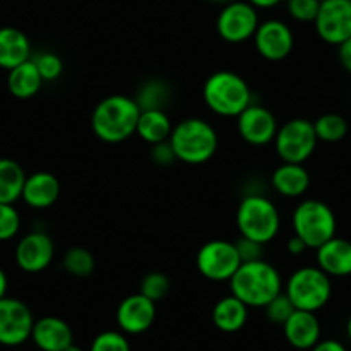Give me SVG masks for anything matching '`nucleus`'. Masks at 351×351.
Instances as JSON below:
<instances>
[{"label":"nucleus","mask_w":351,"mask_h":351,"mask_svg":"<svg viewBox=\"0 0 351 351\" xmlns=\"http://www.w3.org/2000/svg\"><path fill=\"white\" fill-rule=\"evenodd\" d=\"M229 289L248 308H263L282 293V278L267 260L243 262L229 279Z\"/></svg>","instance_id":"obj_1"},{"label":"nucleus","mask_w":351,"mask_h":351,"mask_svg":"<svg viewBox=\"0 0 351 351\" xmlns=\"http://www.w3.org/2000/svg\"><path fill=\"white\" fill-rule=\"evenodd\" d=\"M140 112L133 97L114 93L100 100L93 109L92 130L104 143H123L136 134Z\"/></svg>","instance_id":"obj_2"},{"label":"nucleus","mask_w":351,"mask_h":351,"mask_svg":"<svg viewBox=\"0 0 351 351\" xmlns=\"http://www.w3.org/2000/svg\"><path fill=\"white\" fill-rule=\"evenodd\" d=\"M169 143L178 160L200 165L215 155L219 148V134L215 128L202 117H186L172 128Z\"/></svg>","instance_id":"obj_3"},{"label":"nucleus","mask_w":351,"mask_h":351,"mask_svg":"<svg viewBox=\"0 0 351 351\" xmlns=\"http://www.w3.org/2000/svg\"><path fill=\"white\" fill-rule=\"evenodd\" d=\"M204 100L221 117H238L253 104L248 83L232 71H217L205 80Z\"/></svg>","instance_id":"obj_4"},{"label":"nucleus","mask_w":351,"mask_h":351,"mask_svg":"<svg viewBox=\"0 0 351 351\" xmlns=\"http://www.w3.org/2000/svg\"><path fill=\"white\" fill-rule=\"evenodd\" d=\"M236 226L243 238L265 246L281 231V215L267 197L246 195L236 210Z\"/></svg>","instance_id":"obj_5"},{"label":"nucleus","mask_w":351,"mask_h":351,"mask_svg":"<svg viewBox=\"0 0 351 351\" xmlns=\"http://www.w3.org/2000/svg\"><path fill=\"white\" fill-rule=\"evenodd\" d=\"M293 234L298 236L306 248L317 250L336 236L337 221L332 208L320 200H303L291 215Z\"/></svg>","instance_id":"obj_6"},{"label":"nucleus","mask_w":351,"mask_h":351,"mask_svg":"<svg viewBox=\"0 0 351 351\" xmlns=\"http://www.w3.org/2000/svg\"><path fill=\"white\" fill-rule=\"evenodd\" d=\"M285 293L296 310L315 313L329 303L332 282L329 276L319 267L305 265L289 276Z\"/></svg>","instance_id":"obj_7"},{"label":"nucleus","mask_w":351,"mask_h":351,"mask_svg":"<svg viewBox=\"0 0 351 351\" xmlns=\"http://www.w3.org/2000/svg\"><path fill=\"white\" fill-rule=\"evenodd\" d=\"M272 143H274L276 154L282 162L303 164L313 155L319 140H317L312 121L295 117L279 126Z\"/></svg>","instance_id":"obj_8"},{"label":"nucleus","mask_w":351,"mask_h":351,"mask_svg":"<svg viewBox=\"0 0 351 351\" xmlns=\"http://www.w3.org/2000/svg\"><path fill=\"white\" fill-rule=\"evenodd\" d=\"M241 263L236 245L226 239L207 241L197 253L198 272L214 282H229Z\"/></svg>","instance_id":"obj_9"},{"label":"nucleus","mask_w":351,"mask_h":351,"mask_svg":"<svg viewBox=\"0 0 351 351\" xmlns=\"http://www.w3.org/2000/svg\"><path fill=\"white\" fill-rule=\"evenodd\" d=\"M258 11L250 2L232 0L217 16V33L224 42L243 43L253 38L258 28Z\"/></svg>","instance_id":"obj_10"},{"label":"nucleus","mask_w":351,"mask_h":351,"mask_svg":"<svg viewBox=\"0 0 351 351\" xmlns=\"http://www.w3.org/2000/svg\"><path fill=\"white\" fill-rule=\"evenodd\" d=\"M35 317L32 308L18 298L0 300V344L2 346H19L32 339Z\"/></svg>","instance_id":"obj_11"},{"label":"nucleus","mask_w":351,"mask_h":351,"mask_svg":"<svg viewBox=\"0 0 351 351\" xmlns=\"http://www.w3.org/2000/svg\"><path fill=\"white\" fill-rule=\"evenodd\" d=\"M313 25L322 42L339 47L351 38V0H322Z\"/></svg>","instance_id":"obj_12"},{"label":"nucleus","mask_w":351,"mask_h":351,"mask_svg":"<svg viewBox=\"0 0 351 351\" xmlns=\"http://www.w3.org/2000/svg\"><path fill=\"white\" fill-rule=\"evenodd\" d=\"M236 119L238 134L253 147H265L272 143L278 134L279 124L276 116L272 110L258 104H250Z\"/></svg>","instance_id":"obj_13"},{"label":"nucleus","mask_w":351,"mask_h":351,"mask_svg":"<svg viewBox=\"0 0 351 351\" xmlns=\"http://www.w3.org/2000/svg\"><path fill=\"white\" fill-rule=\"evenodd\" d=\"M253 43L260 56L271 62L285 60L295 47L291 28L281 19H267L260 23L253 35Z\"/></svg>","instance_id":"obj_14"},{"label":"nucleus","mask_w":351,"mask_h":351,"mask_svg":"<svg viewBox=\"0 0 351 351\" xmlns=\"http://www.w3.org/2000/svg\"><path fill=\"white\" fill-rule=\"evenodd\" d=\"M14 256L21 271L28 274H38L52 263L56 256V245L47 232L32 231L19 239Z\"/></svg>","instance_id":"obj_15"},{"label":"nucleus","mask_w":351,"mask_h":351,"mask_svg":"<svg viewBox=\"0 0 351 351\" xmlns=\"http://www.w3.org/2000/svg\"><path fill=\"white\" fill-rule=\"evenodd\" d=\"M157 315V303L143 296L141 293L126 296L119 303L116 312V322L121 332L124 334H143L155 322Z\"/></svg>","instance_id":"obj_16"},{"label":"nucleus","mask_w":351,"mask_h":351,"mask_svg":"<svg viewBox=\"0 0 351 351\" xmlns=\"http://www.w3.org/2000/svg\"><path fill=\"white\" fill-rule=\"evenodd\" d=\"M32 341L40 351H64L74 343V334L66 320L47 315L35 320Z\"/></svg>","instance_id":"obj_17"},{"label":"nucleus","mask_w":351,"mask_h":351,"mask_svg":"<svg viewBox=\"0 0 351 351\" xmlns=\"http://www.w3.org/2000/svg\"><path fill=\"white\" fill-rule=\"evenodd\" d=\"M59 195L60 183L57 180V176H53L52 172L38 171L26 176L21 200L28 207L43 210V208L52 207L59 200Z\"/></svg>","instance_id":"obj_18"},{"label":"nucleus","mask_w":351,"mask_h":351,"mask_svg":"<svg viewBox=\"0 0 351 351\" xmlns=\"http://www.w3.org/2000/svg\"><path fill=\"white\" fill-rule=\"evenodd\" d=\"M317 267L329 278L351 276V241L344 238H330L317 248Z\"/></svg>","instance_id":"obj_19"},{"label":"nucleus","mask_w":351,"mask_h":351,"mask_svg":"<svg viewBox=\"0 0 351 351\" xmlns=\"http://www.w3.org/2000/svg\"><path fill=\"white\" fill-rule=\"evenodd\" d=\"M285 337L296 350H312L320 341V322L313 312L295 310L282 324Z\"/></svg>","instance_id":"obj_20"},{"label":"nucleus","mask_w":351,"mask_h":351,"mask_svg":"<svg viewBox=\"0 0 351 351\" xmlns=\"http://www.w3.org/2000/svg\"><path fill=\"white\" fill-rule=\"evenodd\" d=\"M32 59L29 38L18 28H0V69L11 71L19 64Z\"/></svg>","instance_id":"obj_21"},{"label":"nucleus","mask_w":351,"mask_h":351,"mask_svg":"<svg viewBox=\"0 0 351 351\" xmlns=\"http://www.w3.org/2000/svg\"><path fill=\"white\" fill-rule=\"evenodd\" d=\"M272 188L286 198H298L308 191L310 174L303 164L282 162L272 172Z\"/></svg>","instance_id":"obj_22"},{"label":"nucleus","mask_w":351,"mask_h":351,"mask_svg":"<svg viewBox=\"0 0 351 351\" xmlns=\"http://www.w3.org/2000/svg\"><path fill=\"white\" fill-rule=\"evenodd\" d=\"M248 306L236 296L228 295L212 308V322L222 332H238L248 320Z\"/></svg>","instance_id":"obj_23"},{"label":"nucleus","mask_w":351,"mask_h":351,"mask_svg":"<svg viewBox=\"0 0 351 351\" xmlns=\"http://www.w3.org/2000/svg\"><path fill=\"white\" fill-rule=\"evenodd\" d=\"M8 88L12 97L19 100L33 99L40 92V88L45 81L40 76L33 59L19 64L14 69L8 71Z\"/></svg>","instance_id":"obj_24"},{"label":"nucleus","mask_w":351,"mask_h":351,"mask_svg":"<svg viewBox=\"0 0 351 351\" xmlns=\"http://www.w3.org/2000/svg\"><path fill=\"white\" fill-rule=\"evenodd\" d=\"M172 123L165 110H141L138 117L136 134L152 147V145L162 143L171 138Z\"/></svg>","instance_id":"obj_25"},{"label":"nucleus","mask_w":351,"mask_h":351,"mask_svg":"<svg viewBox=\"0 0 351 351\" xmlns=\"http://www.w3.org/2000/svg\"><path fill=\"white\" fill-rule=\"evenodd\" d=\"M26 172L19 162L0 158V204H16L23 195Z\"/></svg>","instance_id":"obj_26"},{"label":"nucleus","mask_w":351,"mask_h":351,"mask_svg":"<svg viewBox=\"0 0 351 351\" xmlns=\"http://www.w3.org/2000/svg\"><path fill=\"white\" fill-rule=\"evenodd\" d=\"M171 95L172 90L167 81L160 80V77H152L138 88L136 95L133 99L140 107V110H165Z\"/></svg>","instance_id":"obj_27"},{"label":"nucleus","mask_w":351,"mask_h":351,"mask_svg":"<svg viewBox=\"0 0 351 351\" xmlns=\"http://www.w3.org/2000/svg\"><path fill=\"white\" fill-rule=\"evenodd\" d=\"M62 267L73 278H90L95 271V256L84 246H73L64 253Z\"/></svg>","instance_id":"obj_28"},{"label":"nucleus","mask_w":351,"mask_h":351,"mask_svg":"<svg viewBox=\"0 0 351 351\" xmlns=\"http://www.w3.org/2000/svg\"><path fill=\"white\" fill-rule=\"evenodd\" d=\"M317 140L326 143H337L348 134V121L341 114H322L319 119L313 121Z\"/></svg>","instance_id":"obj_29"},{"label":"nucleus","mask_w":351,"mask_h":351,"mask_svg":"<svg viewBox=\"0 0 351 351\" xmlns=\"http://www.w3.org/2000/svg\"><path fill=\"white\" fill-rule=\"evenodd\" d=\"M169 289H171V279H169L164 272H148V274L141 279L140 293L155 303L164 300L165 296H167Z\"/></svg>","instance_id":"obj_30"},{"label":"nucleus","mask_w":351,"mask_h":351,"mask_svg":"<svg viewBox=\"0 0 351 351\" xmlns=\"http://www.w3.org/2000/svg\"><path fill=\"white\" fill-rule=\"evenodd\" d=\"M90 351H131L126 334L121 330H104L92 341Z\"/></svg>","instance_id":"obj_31"},{"label":"nucleus","mask_w":351,"mask_h":351,"mask_svg":"<svg viewBox=\"0 0 351 351\" xmlns=\"http://www.w3.org/2000/svg\"><path fill=\"white\" fill-rule=\"evenodd\" d=\"M21 229V215L14 204H0V241H9Z\"/></svg>","instance_id":"obj_32"},{"label":"nucleus","mask_w":351,"mask_h":351,"mask_svg":"<svg viewBox=\"0 0 351 351\" xmlns=\"http://www.w3.org/2000/svg\"><path fill=\"white\" fill-rule=\"evenodd\" d=\"M36 69L43 81H56L62 76L64 62L57 53L53 52H42L33 59Z\"/></svg>","instance_id":"obj_33"},{"label":"nucleus","mask_w":351,"mask_h":351,"mask_svg":"<svg viewBox=\"0 0 351 351\" xmlns=\"http://www.w3.org/2000/svg\"><path fill=\"white\" fill-rule=\"evenodd\" d=\"M263 310H265V317H267L271 322L282 326V324L293 315V312H295L296 308L291 303V300L288 298V295L282 291L281 295H278L272 302H269L267 305L263 306Z\"/></svg>","instance_id":"obj_34"},{"label":"nucleus","mask_w":351,"mask_h":351,"mask_svg":"<svg viewBox=\"0 0 351 351\" xmlns=\"http://www.w3.org/2000/svg\"><path fill=\"white\" fill-rule=\"evenodd\" d=\"M320 0H288V12L295 21L313 23L319 14Z\"/></svg>","instance_id":"obj_35"},{"label":"nucleus","mask_w":351,"mask_h":351,"mask_svg":"<svg viewBox=\"0 0 351 351\" xmlns=\"http://www.w3.org/2000/svg\"><path fill=\"white\" fill-rule=\"evenodd\" d=\"M234 245L236 250H238L241 262H253V260L263 258V245L253 241V239L243 238L241 236Z\"/></svg>","instance_id":"obj_36"},{"label":"nucleus","mask_w":351,"mask_h":351,"mask_svg":"<svg viewBox=\"0 0 351 351\" xmlns=\"http://www.w3.org/2000/svg\"><path fill=\"white\" fill-rule=\"evenodd\" d=\"M150 157L155 164L162 165V167H167V165L174 164V162L178 160L174 155V150H172L171 143H169V140L162 141V143H157V145H152Z\"/></svg>","instance_id":"obj_37"},{"label":"nucleus","mask_w":351,"mask_h":351,"mask_svg":"<svg viewBox=\"0 0 351 351\" xmlns=\"http://www.w3.org/2000/svg\"><path fill=\"white\" fill-rule=\"evenodd\" d=\"M337 56H339L341 66H343L348 73H351V38H348L346 42L341 43Z\"/></svg>","instance_id":"obj_38"},{"label":"nucleus","mask_w":351,"mask_h":351,"mask_svg":"<svg viewBox=\"0 0 351 351\" xmlns=\"http://www.w3.org/2000/svg\"><path fill=\"white\" fill-rule=\"evenodd\" d=\"M310 351H346V348H344L343 343L336 339H324L319 341Z\"/></svg>","instance_id":"obj_39"},{"label":"nucleus","mask_w":351,"mask_h":351,"mask_svg":"<svg viewBox=\"0 0 351 351\" xmlns=\"http://www.w3.org/2000/svg\"><path fill=\"white\" fill-rule=\"evenodd\" d=\"M286 250H288L289 255L298 256V255H302L303 252H305V250H306V245H305V243L302 241V239L298 238V236L293 234L291 238L288 239V245H286Z\"/></svg>","instance_id":"obj_40"},{"label":"nucleus","mask_w":351,"mask_h":351,"mask_svg":"<svg viewBox=\"0 0 351 351\" xmlns=\"http://www.w3.org/2000/svg\"><path fill=\"white\" fill-rule=\"evenodd\" d=\"M246 2H250L255 9H271L281 4L282 0H246Z\"/></svg>","instance_id":"obj_41"},{"label":"nucleus","mask_w":351,"mask_h":351,"mask_svg":"<svg viewBox=\"0 0 351 351\" xmlns=\"http://www.w3.org/2000/svg\"><path fill=\"white\" fill-rule=\"evenodd\" d=\"M8 286H9L8 274H5L4 269L0 267V300L8 296Z\"/></svg>","instance_id":"obj_42"},{"label":"nucleus","mask_w":351,"mask_h":351,"mask_svg":"<svg viewBox=\"0 0 351 351\" xmlns=\"http://www.w3.org/2000/svg\"><path fill=\"white\" fill-rule=\"evenodd\" d=\"M346 334H348V337H350V341H351V315H350V319H348V322H346Z\"/></svg>","instance_id":"obj_43"},{"label":"nucleus","mask_w":351,"mask_h":351,"mask_svg":"<svg viewBox=\"0 0 351 351\" xmlns=\"http://www.w3.org/2000/svg\"><path fill=\"white\" fill-rule=\"evenodd\" d=\"M64 351H83V350H81V348L80 346H76V344H71V346H67L66 348V350H64Z\"/></svg>","instance_id":"obj_44"},{"label":"nucleus","mask_w":351,"mask_h":351,"mask_svg":"<svg viewBox=\"0 0 351 351\" xmlns=\"http://www.w3.org/2000/svg\"><path fill=\"white\" fill-rule=\"evenodd\" d=\"M210 2H217V4H229L232 0H210Z\"/></svg>","instance_id":"obj_45"},{"label":"nucleus","mask_w":351,"mask_h":351,"mask_svg":"<svg viewBox=\"0 0 351 351\" xmlns=\"http://www.w3.org/2000/svg\"><path fill=\"white\" fill-rule=\"evenodd\" d=\"M320 2H322V0H320Z\"/></svg>","instance_id":"obj_46"}]
</instances>
